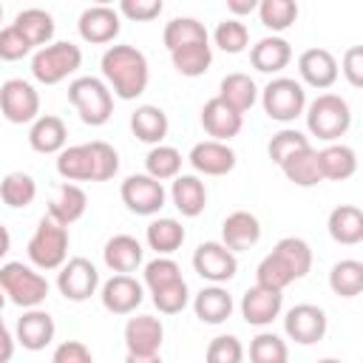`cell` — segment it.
I'll return each mask as SVG.
<instances>
[{
  "label": "cell",
  "instance_id": "1",
  "mask_svg": "<svg viewBox=\"0 0 363 363\" xmlns=\"http://www.w3.org/2000/svg\"><path fill=\"white\" fill-rule=\"evenodd\" d=\"M99 68H102V82L119 99H136L147 91L150 68H147V57L136 45H125V43L111 45L102 54Z\"/></svg>",
  "mask_w": 363,
  "mask_h": 363
},
{
  "label": "cell",
  "instance_id": "2",
  "mask_svg": "<svg viewBox=\"0 0 363 363\" xmlns=\"http://www.w3.org/2000/svg\"><path fill=\"white\" fill-rule=\"evenodd\" d=\"M57 173L65 182H108L119 173V153L113 145L94 139L85 145H71L57 153Z\"/></svg>",
  "mask_w": 363,
  "mask_h": 363
},
{
  "label": "cell",
  "instance_id": "3",
  "mask_svg": "<svg viewBox=\"0 0 363 363\" xmlns=\"http://www.w3.org/2000/svg\"><path fill=\"white\" fill-rule=\"evenodd\" d=\"M309 269H312L309 244L303 238H298V235H286L272 247L269 255L261 258V264L255 269V284L284 292L292 281L306 278Z\"/></svg>",
  "mask_w": 363,
  "mask_h": 363
},
{
  "label": "cell",
  "instance_id": "4",
  "mask_svg": "<svg viewBox=\"0 0 363 363\" xmlns=\"http://www.w3.org/2000/svg\"><path fill=\"white\" fill-rule=\"evenodd\" d=\"M303 116H306L309 133L318 136L320 142H329V145L337 142L349 130V125H352V108L337 94H318L306 105Z\"/></svg>",
  "mask_w": 363,
  "mask_h": 363
},
{
  "label": "cell",
  "instance_id": "5",
  "mask_svg": "<svg viewBox=\"0 0 363 363\" xmlns=\"http://www.w3.org/2000/svg\"><path fill=\"white\" fill-rule=\"evenodd\" d=\"M0 289L20 309H37L48 298V281L34 267L23 261H9L0 267Z\"/></svg>",
  "mask_w": 363,
  "mask_h": 363
},
{
  "label": "cell",
  "instance_id": "6",
  "mask_svg": "<svg viewBox=\"0 0 363 363\" xmlns=\"http://www.w3.org/2000/svg\"><path fill=\"white\" fill-rule=\"evenodd\" d=\"M68 102L79 119L91 128L105 125L113 116V94L99 77H77L68 85Z\"/></svg>",
  "mask_w": 363,
  "mask_h": 363
},
{
  "label": "cell",
  "instance_id": "7",
  "mask_svg": "<svg viewBox=\"0 0 363 363\" xmlns=\"http://www.w3.org/2000/svg\"><path fill=\"white\" fill-rule=\"evenodd\" d=\"M68 227L57 224L54 218L43 216L37 221V230L34 235L28 238V261L34 264V269H43V272H51V269H60L65 261H68Z\"/></svg>",
  "mask_w": 363,
  "mask_h": 363
},
{
  "label": "cell",
  "instance_id": "8",
  "mask_svg": "<svg viewBox=\"0 0 363 363\" xmlns=\"http://www.w3.org/2000/svg\"><path fill=\"white\" fill-rule=\"evenodd\" d=\"M82 65V51L79 45L68 43V40H57L48 43L43 48L34 51L31 57V77L43 85H57L62 79H68L71 74H77Z\"/></svg>",
  "mask_w": 363,
  "mask_h": 363
},
{
  "label": "cell",
  "instance_id": "9",
  "mask_svg": "<svg viewBox=\"0 0 363 363\" xmlns=\"http://www.w3.org/2000/svg\"><path fill=\"white\" fill-rule=\"evenodd\" d=\"M258 94H261L264 113L275 122H292L306 111V91L292 77H275Z\"/></svg>",
  "mask_w": 363,
  "mask_h": 363
},
{
  "label": "cell",
  "instance_id": "10",
  "mask_svg": "<svg viewBox=\"0 0 363 363\" xmlns=\"http://www.w3.org/2000/svg\"><path fill=\"white\" fill-rule=\"evenodd\" d=\"M0 113L11 125H26L40 116V94L31 82L14 77L0 85Z\"/></svg>",
  "mask_w": 363,
  "mask_h": 363
},
{
  "label": "cell",
  "instance_id": "11",
  "mask_svg": "<svg viewBox=\"0 0 363 363\" xmlns=\"http://www.w3.org/2000/svg\"><path fill=\"white\" fill-rule=\"evenodd\" d=\"M119 196H122V204L136 216H156L164 207V199H167L164 184L150 179L147 173L128 176L119 187Z\"/></svg>",
  "mask_w": 363,
  "mask_h": 363
},
{
  "label": "cell",
  "instance_id": "12",
  "mask_svg": "<svg viewBox=\"0 0 363 363\" xmlns=\"http://www.w3.org/2000/svg\"><path fill=\"white\" fill-rule=\"evenodd\" d=\"M57 289H60L62 298L82 303V301H88L91 295H96V289H99V272H96V267H94L88 258H82V255L68 258V261L60 267V272H57Z\"/></svg>",
  "mask_w": 363,
  "mask_h": 363
},
{
  "label": "cell",
  "instance_id": "13",
  "mask_svg": "<svg viewBox=\"0 0 363 363\" xmlns=\"http://www.w3.org/2000/svg\"><path fill=\"white\" fill-rule=\"evenodd\" d=\"M193 269L210 284H227L238 272V258L221 241H201L193 252Z\"/></svg>",
  "mask_w": 363,
  "mask_h": 363
},
{
  "label": "cell",
  "instance_id": "14",
  "mask_svg": "<svg viewBox=\"0 0 363 363\" xmlns=\"http://www.w3.org/2000/svg\"><path fill=\"white\" fill-rule=\"evenodd\" d=\"M329 329L326 312L315 303H298L284 315V332L289 340L301 343V346H312L318 340H323Z\"/></svg>",
  "mask_w": 363,
  "mask_h": 363
},
{
  "label": "cell",
  "instance_id": "15",
  "mask_svg": "<svg viewBox=\"0 0 363 363\" xmlns=\"http://www.w3.org/2000/svg\"><path fill=\"white\" fill-rule=\"evenodd\" d=\"M77 28H79V37L91 45H105V43H113L122 31V17L113 6H105V3H96V6H88L79 20H77Z\"/></svg>",
  "mask_w": 363,
  "mask_h": 363
},
{
  "label": "cell",
  "instance_id": "16",
  "mask_svg": "<svg viewBox=\"0 0 363 363\" xmlns=\"http://www.w3.org/2000/svg\"><path fill=\"white\" fill-rule=\"evenodd\" d=\"M99 301L111 315H130L145 301V286L133 275H111L99 289Z\"/></svg>",
  "mask_w": 363,
  "mask_h": 363
},
{
  "label": "cell",
  "instance_id": "17",
  "mask_svg": "<svg viewBox=\"0 0 363 363\" xmlns=\"http://www.w3.org/2000/svg\"><path fill=\"white\" fill-rule=\"evenodd\" d=\"M298 74H301V85L326 91L337 82V60L329 48H306L298 57Z\"/></svg>",
  "mask_w": 363,
  "mask_h": 363
},
{
  "label": "cell",
  "instance_id": "18",
  "mask_svg": "<svg viewBox=\"0 0 363 363\" xmlns=\"http://www.w3.org/2000/svg\"><path fill=\"white\" fill-rule=\"evenodd\" d=\"M57 335V323L54 318L45 312V309H26L20 318H17V326H14V340L28 349V352H40L45 349Z\"/></svg>",
  "mask_w": 363,
  "mask_h": 363
},
{
  "label": "cell",
  "instance_id": "19",
  "mask_svg": "<svg viewBox=\"0 0 363 363\" xmlns=\"http://www.w3.org/2000/svg\"><path fill=\"white\" fill-rule=\"evenodd\" d=\"M281 306H284V295L261 284L250 286L241 298V315L250 326H269L281 315Z\"/></svg>",
  "mask_w": 363,
  "mask_h": 363
},
{
  "label": "cell",
  "instance_id": "20",
  "mask_svg": "<svg viewBox=\"0 0 363 363\" xmlns=\"http://www.w3.org/2000/svg\"><path fill=\"white\" fill-rule=\"evenodd\" d=\"M164 340V326L153 315H133L125 323V346L128 354H159Z\"/></svg>",
  "mask_w": 363,
  "mask_h": 363
},
{
  "label": "cell",
  "instance_id": "21",
  "mask_svg": "<svg viewBox=\"0 0 363 363\" xmlns=\"http://www.w3.org/2000/svg\"><path fill=\"white\" fill-rule=\"evenodd\" d=\"M201 128L207 130V136L213 142H230L233 136L241 133L244 116L238 111H233L227 102H221L218 96H213L201 108Z\"/></svg>",
  "mask_w": 363,
  "mask_h": 363
},
{
  "label": "cell",
  "instance_id": "22",
  "mask_svg": "<svg viewBox=\"0 0 363 363\" xmlns=\"http://www.w3.org/2000/svg\"><path fill=\"white\" fill-rule=\"evenodd\" d=\"M190 164L201 176H227L235 167V150L227 142H213L204 139L190 147Z\"/></svg>",
  "mask_w": 363,
  "mask_h": 363
},
{
  "label": "cell",
  "instance_id": "23",
  "mask_svg": "<svg viewBox=\"0 0 363 363\" xmlns=\"http://www.w3.org/2000/svg\"><path fill=\"white\" fill-rule=\"evenodd\" d=\"M261 241V221L250 210H235L221 224V244L230 252H244Z\"/></svg>",
  "mask_w": 363,
  "mask_h": 363
},
{
  "label": "cell",
  "instance_id": "24",
  "mask_svg": "<svg viewBox=\"0 0 363 363\" xmlns=\"http://www.w3.org/2000/svg\"><path fill=\"white\" fill-rule=\"evenodd\" d=\"M88 210V196L79 184L74 182H62L57 190H54V199L48 201V218H54L57 224L62 227H71L74 221H79Z\"/></svg>",
  "mask_w": 363,
  "mask_h": 363
},
{
  "label": "cell",
  "instance_id": "25",
  "mask_svg": "<svg viewBox=\"0 0 363 363\" xmlns=\"http://www.w3.org/2000/svg\"><path fill=\"white\" fill-rule=\"evenodd\" d=\"M102 258H105V267L113 269L116 275H130L133 269L142 267L145 250H142L139 238H133L128 233H119V235H113V238L105 241Z\"/></svg>",
  "mask_w": 363,
  "mask_h": 363
},
{
  "label": "cell",
  "instance_id": "26",
  "mask_svg": "<svg viewBox=\"0 0 363 363\" xmlns=\"http://www.w3.org/2000/svg\"><path fill=\"white\" fill-rule=\"evenodd\" d=\"M170 199H173V207L184 216V218H196L204 213V204H207V187L199 176L193 173H179L173 179V187H170Z\"/></svg>",
  "mask_w": 363,
  "mask_h": 363
},
{
  "label": "cell",
  "instance_id": "27",
  "mask_svg": "<svg viewBox=\"0 0 363 363\" xmlns=\"http://www.w3.org/2000/svg\"><path fill=\"white\" fill-rule=\"evenodd\" d=\"M68 142V128L54 113H40L28 128V145L37 153H60Z\"/></svg>",
  "mask_w": 363,
  "mask_h": 363
},
{
  "label": "cell",
  "instance_id": "28",
  "mask_svg": "<svg viewBox=\"0 0 363 363\" xmlns=\"http://www.w3.org/2000/svg\"><path fill=\"white\" fill-rule=\"evenodd\" d=\"M326 230H329V238L343 247L360 244L363 241V210L354 204H337L326 218Z\"/></svg>",
  "mask_w": 363,
  "mask_h": 363
},
{
  "label": "cell",
  "instance_id": "29",
  "mask_svg": "<svg viewBox=\"0 0 363 363\" xmlns=\"http://www.w3.org/2000/svg\"><path fill=\"white\" fill-rule=\"evenodd\" d=\"M193 312L201 323H224L230 315H233V295L221 286V284H210L204 289L196 292L193 298Z\"/></svg>",
  "mask_w": 363,
  "mask_h": 363
},
{
  "label": "cell",
  "instance_id": "30",
  "mask_svg": "<svg viewBox=\"0 0 363 363\" xmlns=\"http://www.w3.org/2000/svg\"><path fill=\"white\" fill-rule=\"evenodd\" d=\"M289 60H292V45L278 34L264 37L250 48V62L261 74H278L289 65Z\"/></svg>",
  "mask_w": 363,
  "mask_h": 363
},
{
  "label": "cell",
  "instance_id": "31",
  "mask_svg": "<svg viewBox=\"0 0 363 363\" xmlns=\"http://www.w3.org/2000/svg\"><path fill=\"white\" fill-rule=\"evenodd\" d=\"M318 153V167H320V179H329V182H346L354 176L357 170V153L343 145V142H332L326 145L323 150H315Z\"/></svg>",
  "mask_w": 363,
  "mask_h": 363
},
{
  "label": "cell",
  "instance_id": "32",
  "mask_svg": "<svg viewBox=\"0 0 363 363\" xmlns=\"http://www.w3.org/2000/svg\"><path fill=\"white\" fill-rule=\"evenodd\" d=\"M218 99L227 102L233 111H238L244 116V111H250L255 102H258V85L250 74H241V71H233L221 79L218 85Z\"/></svg>",
  "mask_w": 363,
  "mask_h": 363
},
{
  "label": "cell",
  "instance_id": "33",
  "mask_svg": "<svg viewBox=\"0 0 363 363\" xmlns=\"http://www.w3.org/2000/svg\"><path fill=\"white\" fill-rule=\"evenodd\" d=\"M167 113L159 105H139L130 113V130L139 142L145 145H162V139L167 136Z\"/></svg>",
  "mask_w": 363,
  "mask_h": 363
},
{
  "label": "cell",
  "instance_id": "34",
  "mask_svg": "<svg viewBox=\"0 0 363 363\" xmlns=\"http://www.w3.org/2000/svg\"><path fill=\"white\" fill-rule=\"evenodd\" d=\"M11 26L28 40L31 48H43L54 37V17L45 9H23V11H17Z\"/></svg>",
  "mask_w": 363,
  "mask_h": 363
},
{
  "label": "cell",
  "instance_id": "35",
  "mask_svg": "<svg viewBox=\"0 0 363 363\" xmlns=\"http://www.w3.org/2000/svg\"><path fill=\"white\" fill-rule=\"evenodd\" d=\"M145 241H147L150 250H156V255H170V252H176L184 244V227L176 218L159 216V218H153L147 224Z\"/></svg>",
  "mask_w": 363,
  "mask_h": 363
},
{
  "label": "cell",
  "instance_id": "36",
  "mask_svg": "<svg viewBox=\"0 0 363 363\" xmlns=\"http://www.w3.org/2000/svg\"><path fill=\"white\" fill-rule=\"evenodd\" d=\"M162 40H164V48H167V51H176V48H182V45L210 43V34H207L204 23L196 20V17H173V20L164 26Z\"/></svg>",
  "mask_w": 363,
  "mask_h": 363
},
{
  "label": "cell",
  "instance_id": "37",
  "mask_svg": "<svg viewBox=\"0 0 363 363\" xmlns=\"http://www.w3.org/2000/svg\"><path fill=\"white\" fill-rule=\"evenodd\" d=\"M173 68L182 77H201L207 74V68L213 65V45L210 43H193V45H182L176 51H170Z\"/></svg>",
  "mask_w": 363,
  "mask_h": 363
},
{
  "label": "cell",
  "instance_id": "38",
  "mask_svg": "<svg viewBox=\"0 0 363 363\" xmlns=\"http://www.w3.org/2000/svg\"><path fill=\"white\" fill-rule=\"evenodd\" d=\"M281 170H284V176H286L292 184H298V187H315V184L323 182V179H320V167H318V153H315V147L298 150L295 156H289V159L281 164Z\"/></svg>",
  "mask_w": 363,
  "mask_h": 363
},
{
  "label": "cell",
  "instance_id": "39",
  "mask_svg": "<svg viewBox=\"0 0 363 363\" xmlns=\"http://www.w3.org/2000/svg\"><path fill=\"white\" fill-rule=\"evenodd\" d=\"M0 199H3V204L14 207V210L28 207L37 199V182H34V176H28L23 170L6 173L3 182H0Z\"/></svg>",
  "mask_w": 363,
  "mask_h": 363
},
{
  "label": "cell",
  "instance_id": "40",
  "mask_svg": "<svg viewBox=\"0 0 363 363\" xmlns=\"http://www.w3.org/2000/svg\"><path fill=\"white\" fill-rule=\"evenodd\" d=\"M329 286L340 298H354L363 292V264L354 258H343L329 269Z\"/></svg>",
  "mask_w": 363,
  "mask_h": 363
},
{
  "label": "cell",
  "instance_id": "41",
  "mask_svg": "<svg viewBox=\"0 0 363 363\" xmlns=\"http://www.w3.org/2000/svg\"><path fill=\"white\" fill-rule=\"evenodd\" d=\"M145 173L156 182L176 179L182 173V153L170 145H153L145 156Z\"/></svg>",
  "mask_w": 363,
  "mask_h": 363
},
{
  "label": "cell",
  "instance_id": "42",
  "mask_svg": "<svg viewBox=\"0 0 363 363\" xmlns=\"http://www.w3.org/2000/svg\"><path fill=\"white\" fill-rule=\"evenodd\" d=\"M289 349L286 340L275 332H258L250 340V363H286Z\"/></svg>",
  "mask_w": 363,
  "mask_h": 363
},
{
  "label": "cell",
  "instance_id": "43",
  "mask_svg": "<svg viewBox=\"0 0 363 363\" xmlns=\"http://www.w3.org/2000/svg\"><path fill=\"white\" fill-rule=\"evenodd\" d=\"M258 17L272 34L286 31L298 20V3H292V0H261L258 3Z\"/></svg>",
  "mask_w": 363,
  "mask_h": 363
},
{
  "label": "cell",
  "instance_id": "44",
  "mask_svg": "<svg viewBox=\"0 0 363 363\" xmlns=\"http://www.w3.org/2000/svg\"><path fill=\"white\" fill-rule=\"evenodd\" d=\"M306 147H312V145H309V139H306L301 130L284 128V130L272 133V139H269V145H267V153H269V159L281 167L289 156H295L298 150H306Z\"/></svg>",
  "mask_w": 363,
  "mask_h": 363
},
{
  "label": "cell",
  "instance_id": "45",
  "mask_svg": "<svg viewBox=\"0 0 363 363\" xmlns=\"http://www.w3.org/2000/svg\"><path fill=\"white\" fill-rule=\"evenodd\" d=\"M213 43H216L224 54H241V51L247 48V43H250V31H247V26H244L241 20L227 17V20H221V23L216 26Z\"/></svg>",
  "mask_w": 363,
  "mask_h": 363
},
{
  "label": "cell",
  "instance_id": "46",
  "mask_svg": "<svg viewBox=\"0 0 363 363\" xmlns=\"http://www.w3.org/2000/svg\"><path fill=\"white\" fill-rule=\"evenodd\" d=\"M153 306L162 312V315H179L187 303H190V289H187V281L179 278L162 289H153Z\"/></svg>",
  "mask_w": 363,
  "mask_h": 363
},
{
  "label": "cell",
  "instance_id": "47",
  "mask_svg": "<svg viewBox=\"0 0 363 363\" xmlns=\"http://www.w3.org/2000/svg\"><path fill=\"white\" fill-rule=\"evenodd\" d=\"M179 278H182V267L167 255H156L153 261L145 264V286L150 292L162 289V286H167V284H173Z\"/></svg>",
  "mask_w": 363,
  "mask_h": 363
},
{
  "label": "cell",
  "instance_id": "48",
  "mask_svg": "<svg viewBox=\"0 0 363 363\" xmlns=\"http://www.w3.org/2000/svg\"><path fill=\"white\" fill-rule=\"evenodd\" d=\"M244 360V346L235 335H218L207 343L204 363H241Z\"/></svg>",
  "mask_w": 363,
  "mask_h": 363
},
{
  "label": "cell",
  "instance_id": "49",
  "mask_svg": "<svg viewBox=\"0 0 363 363\" xmlns=\"http://www.w3.org/2000/svg\"><path fill=\"white\" fill-rule=\"evenodd\" d=\"M28 54H31L28 40H26L14 26H3V28H0V60L17 62V60H23V57H28Z\"/></svg>",
  "mask_w": 363,
  "mask_h": 363
},
{
  "label": "cell",
  "instance_id": "50",
  "mask_svg": "<svg viewBox=\"0 0 363 363\" xmlns=\"http://www.w3.org/2000/svg\"><path fill=\"white\" fill-rule=\"evenodd\" d=\"M162 9H164L162 0H122L116 6L119 17H128L133 23H150V20H156L162 14Z\"/></svg>",
  "mask_w": 363,
  "mask_h": 363
},
{
  "label": "cell",
  "instance_id": "51",
  "mask_svg": "<svg viewBox=\"0 0 363 363\" xmlns=\"http://www.w3.org/2000/svg\"><path fill=\"white\" fill-rule=\"evenodd\" d=\"M337 71L346 77V82H349L352 88H360V85H363V45L346 48V54H343Z\"/></svg>",
  "mask_w": 363,
  "mask_h": 363
},
{
  "label": "cell",
  "instance_id": "52",
  "mask_svg": "<svg viewBox=\"0 0 363 363\" xmlns=\"http://www.w3.org/2000/svg\"><path fill=\"white\" fill-rule=\"evenodd\" d=\"M51 363H94V354L82 340H62L54 349Z\"/></svg>",
  "mask_w": 363,
  "mask_h": 363
},
{
  "label": "cell",
  "instance_id": "53",
  "mask_svg": "<svg viewBox=\"0 0 363 363\" xmlns=\"http://www.w3.org/2000/svg\"><path fill=\"white\" fill-rule=\"evenodd\" d=\"M3 306H6V295H3V289H0V363H9L11 357H14V337H11V332H9V326L3 323Z\"/></svg>",
  "mask_w": 363,
  "mask_h": 363
},
{
  "label": "cell",
  "instance_id": "54",
  "mask_svg": "<svg viewBox=\"0 0 363 363\" xmlns=\"http://www.w3.org/2000/svg\"><path fill=\"white\" fill-rule=\"evenodd\" d=\"M227 9L233 11V20H238L241 14L255 11V9H258V3H255V0H227Z\"/></svg>",
  "mask_w": 363,
  "mask_h": 363
},
{
  "label": "cell",
  "instance_id": "55",
  "mask_svg": "<svg viewBox=\"0 0 363 363\" xmlns=\"http://www.w3.org/2000/svg\"><path fill=\"white\" fill-rule=\"evenodd\" d=\"M125 363H164L162 354H128Z\"/></svg>",
  "mask_w": 363,
  "mask_h": 363
},
{
  "label": "cell",
  "instance_id": "56",
  "mask_svg": "<svg viewBox=\"0 0 363 363\" xmlns=\"http://www.w3.org/2000/svg\"><path fill=\"white\" fill-rule=\"evenodd\" d=\"M9 250H11V235H9V230L0 224V261L9 255Z\"/></svg>",
  "mask_w": 363,
  "mask_h": 363
},
{
  "label": "cell",
  "instance_id": "57",
  "mask_svg": "<svg viewBox=\"0 0 363 363\" xmlns=\"http://www.w3.org/2000/svg\"><path fill=\"white\" fill-rule=\"evenodd\" d=\"M318 363H340V360H335V357H323V360H318Z\"/></svg>",
  "mask_w": 363,
  "mask_h": 363
},
{
  "label": "cell",
  "instance_id": "58",
  "mask_svg": "<svg viewBox=\"0 0 363 363\" xmlns=\"http://www.w3.org/2000/svg\"><path fill=\"white\" fill-rule=\"evenodd\" d=\"M0 23H3V6H0ZM0 28H3V26H0Z\"/></svg>",
  "mask_w": 363,
  "mask_h": 363
}]
</instances>
